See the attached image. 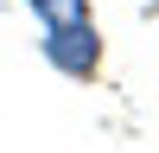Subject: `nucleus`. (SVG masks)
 Masks as SVG:
<instances>
[{"instance_id":"nucleus-1","label":"nucleus","mask_w":159,"mask_h":153,"mask_svg":"<svg viewBox=\"0 0 159 153\" xmlns=\"http://www.w3.org/2000/svg\"><path fill=\"white\" fill-rule=\"evenodd\" d=\"M45 58L57 64L64 76H96L102 64V38L89 19H70V26H45Z\"/></svg>"},{"instance_id":"nucleus-2","label":"nucleus","mask_w":159,"mask_h":153,"mask_svg":"<svg viewBox=\"0 0 159 153\" xmlns=\"http://www.w3.org/2000/svg\"><path fill=\"white\" fill-rule=\"evenodd\" d=\"M25 7H32L45 26H70V19H89V7H83V0H25Z\"/></svg>"},{"instance_id":"nucleus-3","label":"nucleus","mask_w":159,"mask_h":153,"mask_svg":"<svg viewBox=\"0 0 159 153\" xmlns=\"http://www.w3.org/2000/svg\"><path fill=\"white\" fill-rule=\"evenodd\" d=\"M153 13H159V0H153Z\"/></svg>"}]
</instances>
